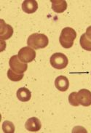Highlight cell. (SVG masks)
I'll return each instance as SVG.
<instances>
[{"instance_id":"1","label":"cell","mask_w":91,"mask_h":133,"mask_svg":"<svg viewBox=\"0 0 91 133\" xmlns=\"http://www.w3.org/2000/svg\"><path fill=\"white\" fill-rule=\"evenodd\" d=\"M49 44L47 36L44 34L34 33L30 35L27 40L28 46L35 50L45 48Z\"/></svg>"},{"instance_id":"2","label":"cell","mask_w":91,"mask_h":133,"mask_svg":"<svg viewBox=\"0 0 91 133\" xmlns=\"http://www.w3.org/2000/svg\"><path fill=\"white\" fill-rule=\"evenodd\" d=\"M76 37V33L74 29L70 27L63 29L59 38V42L62 47L66 49H69L74 44V41Z\"/></svg>"},{"instance_id":"3","label":"cell","mask_w":91,"mask_h":133,"mask_svg":"<svg viewBox=\"0 0 91 133\" xmlns=\"http://www.w3.org/2000/svg\"><path fill=\"white\" fill-rule=\"evenodd\" d=\"M51 65L55 69H63L69 63V60L66 55L63 53L56 52L50 57V59Z\"/></svg>"},{"instance_id":"4","label":"cell","mask_w":91,"mask_h":133,"mask_svg":"<svg viewBox=\"0 0 91 133\" xmlns=\"http://www.w3.org/2000/svg\"><path fill=\"white\" fill-rule=\"evenodd\" d=\"M18 58L23 63H28L32 62L36 58V52L30 47H24L21 48L18 54Z\"/></svg>"},{"instance_id":"5","label":"cell","mask_w":91,"mask_h":133,"mask_svg":"<svg viewBox=\"0 0 91 133\" xmlns=\"http://www.w3.org/2000/svg\"><path fill=\"white\" fill-rule=\"evenodd\" d=\"M9 65L13 71L18 74H23L28 68L27 63H23L18 58V55H13L11 57L9 61Z\"/></svg>"},{"instance_id":"6","label":"cell","mask_w":91,"mask_h":133,"mask_svg":"<svg viewBox=\"0 0 91 133\" xmlns=\"http://www.w3.org/2000/svg\"><path fill=\"white\" fill-rule=\"evenodd\" d=\"M77 100L80 105L84 107L91 105V92L87 89H82L77 92Z\"/></svg>"},{"instance_id":"7","label":"cell","mask_w":91,"mask_h":133,"mask_svg":"<svg viewBox=\"0 0 91 133\" xmlns=\"http://www.w3.org/2000/svg\"><path fill=\"white\" fill-rule=\"evenodd\" d=\"M0 39L1 40L9 39L13 34V29L10 25L5 23L4 20H0Z\"/></svg>"},{"instance_id":"8","label":"cell","mask_w":91,"mask_h":133,"mask_svg":"<svg viewBox=\"0 0 91 133\" xmlns=\"http://www.w3.org/2000/svg\"><path fill=\"white\" fill-rule=\"evenodd\" d=\"M25 127L29 132H38L42 127L40 120L36 117L29 118L25 124Z\"/></svg>"},{"instance_id":"9","label":"cell","mask_w":91,"mask_h":133,"mask_svg":"<svg viewBox=\"0 0 91 133\" xmlns=\"http://www.w3.org/2000/svg\"><path fill=\"white\" fill-rule=\"evenodd\" d=\"M38 9V3L35 0H25L22 3V10L27 14H32Z\"/></svg>"},{"instance_id":"10","label":"cell","mask_w":91,"mask_h":133,"mask_svg":"<svg viewBox=\"0 0 91 133\" xmlns=\"http://www.w3.org/2000/svg\"><path fill=\"white\" fill-rule=\"evenodd\" d=\"M55 86L61 92H66L69 87V81L64 76H59L55 80Z\"/></svg>"},{"instance_id":"11","label":"cell","mask_w":91,"mask_h":133,"mask_svg":"<svg viewBox=\"0 0 91 133\" xmlns=\"http://www.w3.org/2000/svg\"><path fill=\"white\" fill-rule=\"evenodd\" d=\"M52 9L55 12L62 13L67 9V2L65 0H51Z\"/></svg>"},{"instance_id":"12","label":"cell","mask_w":91,"mask_h":133,"mask_svg":"<svg viewBox=\"0 0 91 133\" xmlns=\"http://www.w3.org/2000/svg\"><path fill=\"white\" fill-rule=\"evenodd\" d=\"M16 95H17L18 100L21 102H28L31 100V91L25 87L19 88L17 91Z\"/></svg>"},{"instance_id":"13","label":"cell","mask_w":91,"mask_h":133,"mask_svg":"<svg viewBox=\"0 0 91 133\" xmlns=\"http://www.w3.org/2000/svg\"><path fill=\"white\" fill-rule=\"evenodd\" d=\"M80 43L81 47L87 51H91V40H90L85 34H83L80 37Z\"/></svg>"},{"instance_id":"14","label":"cell","mask_w":91,"mask_h":133,"mask_svg":"<svg viewBox=\"0 0 91 133\" xmlns=\"http://www.w3.org/2000/svg\"><path fill=\"white\" fill-rule=\"evenodd\" d=\"M24 76L23 74H18L16 72L13 71L11 68L7 71V77L8 79L12 81V82H19L21 81Z\"/></svg>"},{"instance_id":"15","label":"cell","mask_w":91,"mask_h":133,"mask_svg":"<svg viewBox=\"0 0 91 133\" xmlns=\"http://www.w3.org/2000/svg\"><path fill=\"white\" fill-rule=\"evenodd\" d=\"M2 130L4 133H14L15 126L10 121H4L2 124Z\"/></svg>"},{"instance_id":"16","label":"cell","mask_w":91,"mask_h":133,"mask_svg":"<svg viewBox=\"0 0 91 133\" xmlns=\"http://www.w3.org/2000/svg\"><path fill=\"white\" fill-rule=\"evenodd\" d=\"M69 103L73 106L77 107L80 105V103H78V100H77V92H72L69 95Z\"/></svg>"},{"instance_id":"17","label":"cell","mask_w":91,"mask_h":133,"mask_svg":"<svg viewBox=\"0 0 91 133\" xmlns=\"http://www.w3.org/2000/svg\"><path fill=\"white\" fill-rule=\"evenodd\" d=\"M85 34H86V36H87V38L90 40H91V25L89 26L87 29Z\"/></svg>"}]
</instances>
